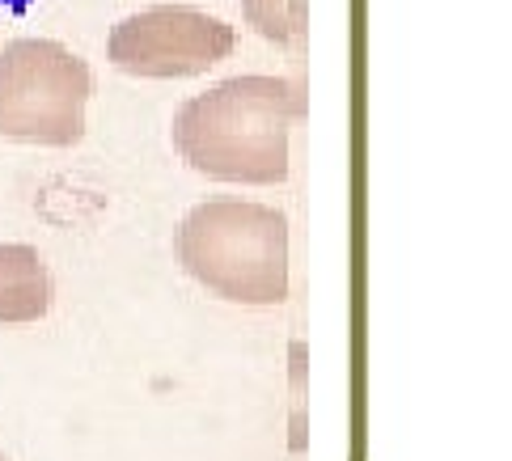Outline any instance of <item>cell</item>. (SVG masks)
Returning <instances> with one entry per match:
<instances>
[{"mask_svg": "<svg viewBox=\"0 0 512 461\" xmlns=\"http://www.w3.org/2000/svg\"><path fill=\"white\" fill-rule=\"evenodd\" d=\"M305 115L288 77H233L178 106L174 149L195 174L237 187H280L292 165V123Z\"/></svg>", "mask_w": 512, "mask_h": 461, "instance_id": "6da1fadb", "label": "cell"}, {"mask_svg": "<svg viewBox=\"0 0 512 461\" xmlns=\"http://www.w3.org/2000/svg\"><path fill=\"white\" fill-rule=\"evenodd\" d=\"M178 267L212 297L271 309L288 301V216L250 199H208L174 229Z\"/></svg>", "mask_w": 512, "mask_h": 461, "instance_id": "7a4b0ae2", "label": "cell"}, {"mask_svg": "<svg viewBox=\"0 0 512 461\" xmlns=\"http://www.w3.org/2000/svg\"><path fill=\"white\" fill-rule=\"evenodd\" d=\"M98 77L56 39H17L0 51V140L68 149L85 140Z\"/></svg>", "mask_w": 512, "mask_h": 461, "instance_id": "3957f363", "label": "cell"}, {"mask_svg": "<svg viewBox=\"0 0 512 461\" xmlns=\"http://www.w3.org/2000/svg\"><path fill=\"white\" fill-rule=\"evenodd\" d=\"M237 51V34L221 17L199 13L191 5L140 9L111 30L106 55L127 77L144 81H182L204 77Z\"/></svg>", "mask_w": 512, "mask_h": 461, "instance_id": "277c9868", "label": "cell"}, {"mask_svg": "<svg viewBox=\"0 0 512 461\" xmlns=\"http://www.w3.org/2000/svg\"><path fill=\"white\" fill-rule=\"evenodd\" d=\"M51 309V275L39 250L26 242H0V322H39Z\"/></svg>", "mask_w": 512, "mask_h": 461, "instance_id": "5b68a950", "label": "cell"}, {"mask_svg": "<svg viewBox=\"0 0 512 461\" xmlns=\"http://www.w3.org/2000/svg\"><path fill=\"white\" fill-rule=\"evenodd\" d=\"M242 13L250 30H259L284 51L305 34V0H242Z\"/></svg>", "mask_w": 512, "mask_h": 461, "instance_id": "8992f818", "label": "cell"}, {"mask_svg": "<svg viewBox=\"0 0 512 461\" xmlns=\"http://www.w3.org/2000/svg\"><path fill=\"white\" fill-rule=\"evenodd\" d=\"M0 461H9V457H5V453H0Z\"/></svg>", "mask_w": 512, "mask_h": 461, "instance_id": "52a82bcc", "label": "cell"}]
</instances>
